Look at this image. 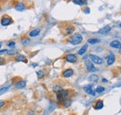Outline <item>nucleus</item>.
Listing matches in <instances>:
<instances>
[{"label":"nucleus","instance_id":"obj_1","mask_svg":"<svg viewBox=\"0 0 121 115\" xmlns=\"http://www.w3.org/2000/svg\"><path fill=\"white\" fill-rule=\"evenodd\" d=\"M70 96V91L67 89H60L57 92V101L58 102H64L68 99Z\"/></svg>","mask_w":121,"mask_h":115},{"label":"nucleus","instance_id":"obj_2","mask_svg":"<svg viewBox=\"0 0 121 115\" xmlns=\"http://www.w3.org/2000/svg\"><path fill=\"white\" fill-rule=\"evenodd\" d=\"M82 40H83V37H82V35L80 33H75V34H73L71 36V38L69 39V42H70V44H72L74 45H76L81 43Z\"/></svg>","mask_w":121,"mask_h":115},{"label":"nucleus","instance_id":"obj_3","mask_svg":"<svg viewBox=\"0 0 121 115\" xmlns=\"http://www.w3.org/2000/svg\"><path fill=\"white\" fill-rule=\"evenodd\" d=\"M90 59H91V61L92 63H94V64H97V65H102L103 63H104V59L102 58H100L99 56H97V55H94V54H91L90 56Z\"/></svg>","mask_w":121,"mask_h":115},{"label":"nucleus","instance_id":"obj_4","mask_svg":"<svg viewBox=\"0 0 121 115\" xmlns=\"http://www.w3.org/2000/svg\"><path fill=\"white\" fill-rule=\"evenodd\" d=\"M10 23H12V19L9 17V16H4V17H2V19H1V25H3V26H8V25H9Z\"/></svg>","mask_w":121,"mask_h":115},{"label":"nucleus","instance_id":"obj_5","mask_svg":"<svg viewBox=\"0 0 121 115\" xmlns=\"http://www.w3.org/2000/svg\"><path fill=\"white\" fill-rule=\"evenodd\" d=\"M83 89H84V91H85L87 94H89V95H91V96H96V91L93 89V86H91V85L85 86L83 87Z\"/></svg>","mask_w":121,"mask_h":115},{"label":"nucleus","instance_id":"obj_6","mask_svg":"<svg viewBox=\"0 0 121 115\" xmlns=\"http://www.w3.org/2000/svg\"><path fill=\"white\" fill-rule=\"evenodd\" d=\"M65 60L70 63H76L77 61V57L74 54H68L65 56Z\"/></svg>","mask_w":121,"mask_h":115},{"label":"nucleus","instance_id":"obj_7","mask_svg":"<svg viewBox=\"0 0 121 115\" xmlns=\"http://www.w3.org/2000/svg\"><path fill=\"white\" fill-rule=\"evenodd\" d=\"M115 61H116V57H115L114 53L113 52H110L109 53V56H108V58H107V65L108 66L113 65Z\"/></svg>","mask_w":121,"mask_h":115},{"label":"nucleus","instance_id":"obj_8","mask_svg":"<svg viewBox=\"0 0 121 115\" xmlns=\"http://www.w3.org/2000/svg\"><path fill=\"white\" fill-rule=\"evenodd\" d=\"M110 46L113 48H116V49H121V43L118 40H113L110 43Z\"/></svg>","mask_w":121,"mask_h":115},{"label":"nucleus","instance_id":"obj_9","mask_svg":"<svg viewBox=\"0 0 121 115\" xmlns=\"http://www.w3.org/2000/svg\"><path fill=\"white\" fill-rule=\"evenodd\" d=\"M86 68L89 72H95L96 71V68L94 67V64L91 61H89V60L86 61Z\"/></svg>","mask_w":121,"mask_h":115},{"label":"nucleus","instance_id":"obj_10","mask_svg":"<svg viewBox=\"0 0 121 115\" xmlns=\"http://www.w3.org/2000/svg\"><path fill=\"white\" fill-rule=\"evenodd\" d=\"M73 74H74V70L73 69H66L62 72V76L65 77V78H69V77L73 76Z\"/></svg>","mask_w":121,"mask_h":115},{"label":"nucleus","instance_id":"obj_11","mask_svg":"<svg viewBox=\"0 0 121 115\" xmlns=\"http://www.w3.org/2000/svg\"><path fill=\"white\" fill-rule=\"evenodd\" d=\"M111 27L110 26H105V27H103L102 29L99 30V33H101L102 35H105L107 33H109L111 32Z\"/></svg>","mask_w":121,"mask_h":115},{"label":"nucleus","instance_id":"obj_12","mask_svg":"<svg viewBox=\"0 0 121 115\" xmlns=\"http://www.w3.org/2000/svg\"><path fill=\"white\" fill-rule=\"evenodd\" d=\"M16 88H18V89H22V88H24L25 86H26V81H24V80H21V81H19L18 83H16Z\"/></svg>","mask_w":121,"mask_h":115},{"label":"nucleus","instance_id":"obj_13","mask_svg":"<svg viewBox=\"0 0 121 115\" xmlns=\"http://www.w3.org/2000/svg\"><path fill=\"white\" fill-rule=\"evenodd\" d=\"M104 108V101L99 99V100L96 101L95 105H94V109L95 110H102Z\"/></svg>","mask_w":121,"mask_h":115},{"label":"nucleus","instance_id":"obj_14","mask_svg":"<svg viewBox=\"0 0 121 115\" xmlns=\"http://www.w3.org/2000/svg\"><path fill=\"white\" fill-rule=\"evenodd\" d=\"M25 5L24 4H22V3H19V4H17L15 7V9L17 11H20V12H22V11H23V10H25Z\"/></svg>","mask_w":121,"mask_h":115},{"label":"nucleus","instance_id":"obj_15","mask_svg":"<svg viewBox=\"0 0 121 115\" xmlns=\"http://www.w3.org/2000/svg\"><path fill=\"white\" fill-rule=\"evenodd\" d=\"M39 33H40V29H35L29 33V36L30 37H36Z\"/></svg>","mask_w":121,"mask_h":115},{"label":"nucleus","instance_id":"obj_16","mask_svg":"<svg viewBox=\"0 0 121 115\" xmlns=\"http://www.w3.org/2000/svg\"><path fill=\"white\" fill-rule=\"evenodd\" d=\"M15 60L20 62V61H23V62H27V59H26V57L24 55H17L15 57Z\"/></svg>","mask_w":121,"mask_h":115},{"label":"nucleus","instance_id":"obj_17","mask_svg":"<svg viewBox=\"0 0 121 115\" xmlns=\"http://www.w3.org/2000/svg\"><path fill=\"white\" fill-rule=\"evenodd\" d=\"M88 80H89L90 82L96 83V82H98V81H99V76H98V75H96V74H92V75H91V76L88 78Z\"/></svg>","mask_w":121,"mask_h":115},{"label":"nucleus","instance_id":"obj_18","mask_svg":"<svg viewBox=\"0 0 121 115\" xmlns=\"http://www.w3.org/2000/svg\"><path fill=\"white\" fill-rule=\"evenodd\" d=\"M73 3L78 6H84L87 4V0H73Z\"/></svg>","mask_w":121,"mask_h":115},{"label":"nucleus","instance_id":"obj_19","mask_svg":"<svg viewBox=\"0 0 121 115\" xmlns=\"http://www.w3.org/2000/svg\"><path fill=\"white\" fill-rule=\"evenodd\" d=\"M75 32V27L74 26H68L65 28V33L66 34H72Z\"/></svg>","mask_w":121,"mask_h":115},{"label":"nucleus","instance_id":"obj_20","mask_svg":"<svg viewBox=\"0 0 121 115\" xmlns=\"http://www.w3.org/2000/svg\"><path fill=\"white\" fill-rule=\"evenodd\" d=\"M87 49H88V45H84L80 48V50L78 51V55H84L85 52L87 51Z\"/></svg>","mask_w":121,"mask_h":115},{"label":"nucleus","instance_id":"obj_21","mask_svg":"<svg viewBox=\"0 0 121 115\" xmlns=\"http://www.w3.org/2000/svg\"><path fill=\"white\" fill-rule=\"evenodd\" d=\"M88 42H89V44L94 45V44L99 43V42H100V39H98V38H91V39L88 40Z\"/></svg>","mask_w":121,"mask_h":115},{"label":"nucleus","instance_id":"obj_22","mask_svg":"<svg viewBox=\"0 0 121 115\" xmlns=\"http://www.w3.org/2000/svg\"><path fill=\"white\" fill-rule=\"evenodd\" d=\"M104 90H105V89H104V87H103V86H97V88L95 89L96 93H98V94H101V93H103Z\"/></svg>","mask_w":121,"mask_h":115},{"label":"nucleus","instance_id":"obj_23","mask_svg":"<svg viewBox=\"0 0 121 115\" xmlns=\"http://www.w3.org/2000/svg\"><path fill=\"white\" fill-rule=\"evenodd\" d=\"M60 89H62V88H61V86H60V85H56V86H53V91L56 92V93H57L58 91H60Z\"/></svg>","mask_w":121,"mask_h":115},{"label":"nucleus","instance_id":"obj_24","mask_svg":"<svg viewBox=\"0 0 121 115\" xmlns=\"http://www.w3.org/2000/svg\"><path fill=\"white\" fill-rule=\"evenodd\" d=\"M71 103H72V101L70 100V99H67V100H65L63 102V106H64L65 108H67V107H69V106L71 105Z\"/></svg>","mask_w":121,"mask_h":115},{"label":"nucleus","instance_id":"obj_25","mask_svg":"<svg viewBox=\"0 0 121 115\" xmlns=\"http://www.w3.org/2000/svg\"><path fill=\"white\" fill-rule=\"evenodd\" d=\"M8 89H9V86H4V87L0 88V96H1L2 94H4Z\"/></svg>","mask_w":121,"mask_h":115},{"label":"nucleus","instance_id":"obj_26","mask_svg":"<svg viewBox=\"0 0 121 115\" xmlns=\"http://www.w3.org/2000/svg\"><path fill=\"white\" fill-rule=\"evenodd\" d=\"M36 74H37V77H38L39 79L44 77V72H43V71H38V72H36Z\"/></svg>","mask_w":121,"mask_h":115},{"label":"nucleus","instance_id":"obj_27","mask_svg":"<svg viewBox=\"0 0 121 115\" xmlns=\"http://www.w3.org/2000/svg\"><path fill=\"white\" fill-rule=\"evenodd\" d=\"M29 44H30V40H29L28 38H25V39L22 40V45H29Z\"/></svg>","mask_w":121,"mask_h":115},{"label":"nucleus","instance_id":"obj_28","mask_svg":"<svg viewBox=\"0 0 121 115\" xmlns=\"http://www.w3.org/2000/svg\"><path fill=\"white\" fill-rule=\"evenodd\" d=\"M17 52H18L17 50H8L7 54H8V55H14V54H16Z\"/></svg>","mask_w":121,"mask_h":115},{"label":"nucleus","instance_id":"obj_29","mask_svg":"<svg viewBox=\"0 0 121 115\" xmlns=\"http://www.w3.org/2000/svg\"><path fill=\"white\" fill-rule=\"evenodd\" d=\"M7 45H8L9 47H14V46H15V42L11 41V42H9V43L7 44Z\"/></svg>","mask_w":121,"mask_h":115},{"label":"nucleus","instance_id":"obj_30","mask_svg":"<svg viewBox=\"0 0 121 115\" xmlns=\"http://www.w3.org/2000/svg\"><path fill=\"white\" fill-rule=\"evenodd\" d=\"M5 105H6V102H5V101L0 100V109H1V108H3Z\"/></svg>","mask_w":121,"mask_h":115},{"label":"nucleus","instance_id":"obj_31","mask_svg":"<svg viewBox=\"0 0 121 115\" xmlns=\"http://www.w3.org/2000/svg\"><path fill=\"white\" fill-rule=\"evenodd\" d=\"M84 12H85L86 14H89V13L91 12V9H90L89 8H84Z\"/></svg>","mask_w":121,"mask_h":115},{"label":"nucleus","instance_id":"obj_32","mask_svg":"<svg viewBox=\"0 0 121 115\" xmlns=\"http://www.w3.org/2000/svg\"><path fill=\"white\" fill-rule=\"evenodd\" d=\"M5 59L3 58H0V65H2V64H5Z\"/></svg>","mask_w":121,"mask_h":115},{"label":"nucleus","instance_id":"obj_33","mask_svg":"<svg viewBox=\"0 0 121 115\" xmlns=\"http://www.w3.org/2000/svg\"><path fill=\"white\" fill-rule=\"evenodd\" d=\"M8 52V49H4V50H0V55L1 54H5V53H7Z\"/></svg>","mask_w":121,"mask_h":115},{"label":"nucleus","instance_id":"obj_34","mask_svg":"<svg viewBox=\"0 0 121 115\" xmlns=\"http://www.w3.org/2000/svg\"><path fill=\"white\" fill-rule=\"evenodd\" d=\"M1 45H1V43H0V48H1Z\"/></svg>","mask_w":121,"mask_h":115},{"label":"nucleus","instance_id":"obj_35","mask_svg":"<svg viewBox=\"0 0 121 115\" xmlns=\"http://www.w3.org/2000/svg\"><path fill=\"white\" fill-rule=\"evenodd\" d=\"M119 27H121V23H120V24H119Z\"/></svg>","mask_w":121,"mask_h":115},{"label":"nucleus","instance_id":"obj_36","mask_svg":"<svg viewBox=\"0 0 121 115\" xmlns=\"http://www.w3.org/2000/svg\"><path fill=\"white\" fill-rule=\"evenodd\" d=\"M0 11H1V8H0Z\"/></svg>","mask_w":121,"mask_h":115}]
</instances>
